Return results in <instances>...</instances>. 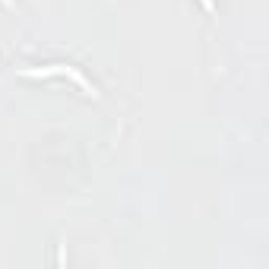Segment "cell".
Segmentation results:
<instances>
[{"mask_svg": "<svg viewBox=\"0 0 269 269\" xmlns=\"http://www.w3.org/2000/svg\"><path fill=\"white\" fill-rule=\"evenodd\" d=\"M203 7H206V10H212V0H203Z\"/></svg>", "mask_w": 269, "mask_h": 269, "instance_id": "1", "label": "cell"}]
</instances>
